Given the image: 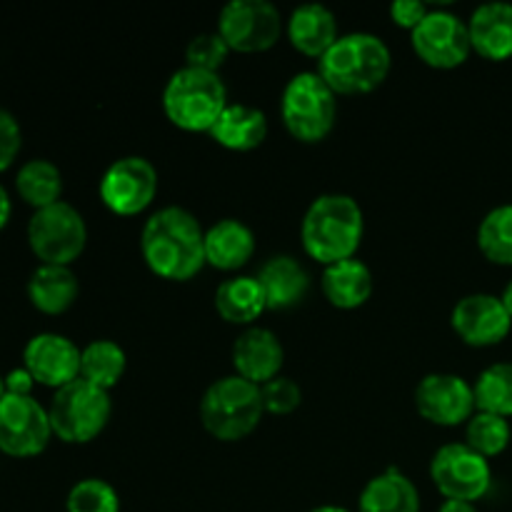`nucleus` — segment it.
Returning a JSON list of instances; mask_svg holds the SVG:
<instances>
[{
    "label": "nucleus",
    "mask_w": 512,
    "mask_h": 512,
    "mask_svg": "<svg viewBox=\"0 0 512 512\" xmlns=\"http://www.w3.org/2000/svg\"><path fill=\"white\" fill-rule=\"evenodd\" d=\"M230 53H233V50H230L228 43L220 38L218 30H215V33H200L195 35L188 43V48H185V60H188L185 65H188V68L218 73Z\"/></svg>",
    "instance_id": "obj_33"
},
{
    "label": "nucleus",
    "mask_w": 512,
    "mask_h": 512,
    "mask_svg": "<svg viewBox=\"0 0 512 512\" xmlns=\"http://www.w3.org/2000/svg\"><path fill=\"white\" fill-rule=\"evenodd\" d=\"M410 45L415 55L435 70L460 68L473 53L468 23L450 10H430L410 33Z\"/></svg>",
    "instance_id": "obj_13"
},
{
    "label": "nucleus",
    "mask_w": 512,
    "mask_h": 512,
    "mask_svg": "<svg viewBox=\"0 0 512 512\" xmlns=\"http://www.w3.org/2000/svg\"><path fill=\"white\" fill-rule=\"evenodd\" d=\"M68 512H120V495L108 480L85 478L70 488L65 498Z\"/></svg>",
    "instance_id": "obj_32"
},
{
    "label": "nucleus",
    "mask_w": 512,
    "mask_h": 512,
    "mask_svg": "<svg viewBox=\"0 0 512 512\" xmlns=\"http://www.w3.org/2000/svg\"><path fill=\"white\" fill-rule=\"evenodd\" d=\"M280 118L298 143L315 145L333 133L338 120V95L320 78L318 70H303L283 88Z\"/></svg>",
    "instance_id": "obj_6"
},
{
    "label": "nucleus",
    "mask_w": 512,
    "mask_h": 512,
    "mask_svg": "<svg viewBox=\"0 0 512 512\" xmlns=\"http://www.w3.org/2000/svg\"><path fill=\"white\" fill-rule=\"evenodd\" d=\"M320 288L325 300L338 310H355L365 305L373 295V273L358 258L328 265L320 275Z\"/></svg>",
    "instance_id": "obj_23"
},
{
    "label": "nucleus",
    "mask_w": 512,
    "mask_h": 512,
    "mask_svg": "<svg viewBox=\"0 0 512 512\" xmlns=\"http://www.w3.org/2000/svg\"><path fill=\"white\" fill-rule=\"evenodd\" d=\"M308 512H353V510L340 508V505H320V508H313V510H308Z\"/></svg>",
    "instance_id": "obj_41"
},
{
    "label": "nucleus",
    "mask_w": 512,
    "mask_h": 512,
    "mask_svg": "<svg viewBox=\"0 0 512 512\" xmlns=\"http://www.w3.org/2000/svg\"><path fill=\"white\" fill-rule=\"evenodd\" d=\"M290 45L298 50L305 58H323L335 40L340 38L338 33V18L330 8L320 3H305L290 13L288 25H285Z\"/></svg>",
    "instance_id": "obj_19"
},
{
    "label": "nucleus",
    "mask_w": 512,
    "mask_h": 512,
    "mask_svg": "<svg viewBox=\"0 0 512 512\" xmlns=\"http://www.w3.org/2000/svg\"><path fill=\"white\" fill-rule=\"evenodd\" d=\"M10 213H13V203H10L8 190H5L3 185H0V230H3L5 225H8Z\"/></svg>",
    "instance_id": "obj_38"
},
{
    "label": "nucleus",
    "mask_w": 512,
    "mask_h": 512,
    "mask_svg": "<svg viewBox=\"0 0 512 512\" xmlns=\"http://www.w3.org/2000/svg\"><path fill=\"white\" fill-rule=\"evenodd\" d=\"M33 385H35L33 375H30L25 368L10 370V373L5 375V393L10 395H30Z\"/></svg>",
    "instance_id": "obj_37"
},
{
    "label": "nucleus",
    "mask_w": 512,
    "mask_h": 512,
    "mask_svg": "<svg viewBox=\"0 0 512 512\" xmlns=\"http://www.w3.org/2000/svg\"><path fill=\"white\" fill-rule=\"evenodd\" d=\"M268 310H290L305 300L310 290V275L293 255H273L258 273Z\"/></svg>",
    "instance_id": "obj_21"
},
{
    "label": "nucleus",
    "mask_w": 512,
    "mask_h": 512,
    "mask_svg": "<svg viewBox=\"0 0 512 512\" xmlns=\"http://www.w3.org/2000/svg\"><path fill=\"white\" fill-rule=\"evenodd\" d=\"M15 190H18L20 200L25 205H30V208H50V205L60 203V195H63V175H60L58 165L50 163V160L33 158L15 175Z\"/></svg>",
    "instance_id": "obj_27"
},
{
    "label": "nucleus",
    "mask_w": 512,
    "mask_h": 512,
    "mask_svg": "<svg viewBox=\"0 0 512 512\" xmlns=\"http://www.w3.org/2000/svg\"><path fill=\"white\" fill-rule=\"evenodd\" d=\"M438 512H478V508H475V503H468V500H445Z\"/></svg>",
    "instance_id": "obj_39"
},
{
    "label": "nucleus",
    "mask_w": 512,
    "mask_h": 512,
    "mask_svg": "<svg viewBox=\"0 0 512 512\" xmlns=\"http://www.w3.org/2000/svg\"><path fill=\"white\" fill-rule=\"evenodd\" d=\"M140 255L150 273L188 283L205 268V230L190 210L168 205L150 215L140 233Z\"/></svg>",
    "instance_id": "obj_1"
},
{
    "label": "nucleus",
    "mask_w": 512,
    "mask_h": 512,
    "mask_svg": "<svg viewBox=\"0 0 512 512\" xmlns=\"http://www.w3.org/2000/svg\"><path fill=\"white\" fill-rule=\"evenodd\" d=\"M5 395V378H0V400H3Z\"/></svg>",
    "instance_id": "obj_42"
},
{
    "label": "nucleus",
    "mask_w": 512,
    "mask_h": 512,
    "mask_svg": "<svg viewBox=\"0 0 512 512\" xmlns=\"http://www.w3.org/2000/svg\"><path fill=\"white\" fill-rule=\"evenodd\" d=\"M430 480L445 500L475 503L488 495L493 468L490 460L475 453L468 443H448L430 460Z\"/></svg>",
    "instance_id": "obj_10"
},
{
    "label": "nucleus",
    "mask_w": 512,
    "mask_h": 512,
    "mask_svg": "<svg viewBox=\"0 0 512 512\" xmlns=\"http://www.w3.org/2000/svg\"><path fill=\"white\" fill-rule=\"evenodd\" d=\"M125 368V350L113 340H93L80 353V378L108 393L123 380Z\"/></svg>",
    "instance_id": "obj_28"
},
{
    "label": "nucleus",
    "mask_w": 512,
    "mask_h": 512,
    "mask_svg": "<svg viewBox=\"0 0 512 512\" xmlns=\"http://www.w3.org/2000/svg\"><path fill=\"white\" fill-rule=\"evenodd\" d=\"M210 138L225 150L233 153H250L260 148L268 138V118L260 108L245 103H228L223 115L218 118L215 128L210 130Z\"/></svg>",
    "instance_id": "obj_22"
},
{
    "label": "nucleus",
    "mask_w": 512,
    "mask_h": 512,
    "mask_svg": "<svg viewBox=\"0 0 512 512\" xmlns=\"http://www.w3.org/2000/svg\"><path fill=\"white\" fill-rule=\"evenodd\" d=\"M263 395L260 385L240 378V375H225L215 380L200 400V423L223 443H238L248 438L263 420Z\"/></svg>",
    "instance_id": "obj_5"
},
{
    "label": "nucleus",
    "mask_w": 512,
    "mask_h": 512,
    "mask_svg": "<svg viewBox=\"0 0 512 512\" xmlns=\"http://www.w3.org/2000/svg\"><path fill=\"white\" fill-rule=\"evenodd\" d=\"M48 415L55 438L68 445H85L108 428L113 400L108 390H100L88 380L78 378L55 390Z\"/></svg>",
    "instance_id": "obj_7"
},
{
    "label": "nucleus",
    "mask_w": 512,
    "mask_h": 512,
    "mask_svg": "<svg viewBox=\"0 0 512 512\" xmlns=\"http://www.w3.org/2000/svg\"><path fill=\"white\" fill-rule=\"evenodd\" d=\"M393 68L385 40L373 33H348L318 60V73L335 95H365L378 90Z\"/></svg>",
    "instance_id": "obj_3"
},
{
    "label": "nucleus",
    "mask_w": 512,
    "mask_h": 512,
    "mask_svg": "<svg viewBox=\"0 0 512 512\" xmlns=\"http://www.w3.org/2000/svg\"><path fill=\"white\" fill-rule=\"evenodd\" d=\"M218 33L233 53H265L283 35V15L270 0H230L218 15Z\"/></svg>",
    "instance_id": "obj_9"
},
{
    "label": "nucleus",
    "mask_w": 512,
    "mask_h": 512,
    "mask_svg": "<svg viewBox=\"0 0 512 512\" xmlns=\"http://www.w3.org/2000/svg\"><path fill=\"white\" fill-rule=\"evenodd\" d=\"M228 108V88L220 73L180 68L170 75L163 90V113L185 133H208Z\"/></svg>",
    "instance_id": "obj_4"
},
{
    "label": "nucleus",
    "mask_w": 512,
    "mask_h": 512,
    "mask_svg": "<svg viewBox=\"0 0 512 512\" xmlns=\"http://www.w3.org/2000/svg\"><path fill=\"white\" fill-rule=\"evenodd\" d=\"M255 255V233L243 220L225 218L205 230V263L215 270L245 268Z\"/></svg>",
    "instance_id": "obj_20"
},
{
    "label": "nucleus",
    "mask_w": 512,
    "mask_h": 512,
    "mask_svg": "<svg viewBox=\"0 0 512 512\" xmlns=\"http://www.w3.org/2000/svg\"><path fill=\"white\" fill-rule=\"evenodd\" d=\"M478 248L490 263L512 265V203L498 205L480 220Z\"/></svg>",
    "instance_id": "obj_30"
},
{
    "label": "nucleus",
    "mask_w": 512,
    "mask_h": 512,
    "mask_svg": "<svg viewBox=\"0 0 512 512\" xmlns=\"http://www.w3.org/2000/svg\"><path fill=\"white\" fill-rule=\"evenodd\" d=\"M468 33L473 53L480 58L503 63L512 58V5L495 0L473 10L468 20Z\"/></svg>",
    "instance_id": "obj_18"
},
{
    "label": "nucleus",
    "mask_w": 512,
    "mask_h": 512,
    "mask_svg": "<svg viewBox=\"0 0 512 512\" xmlns=\"http://www.w3.org/2000/svg\"><path fill=\"white\" fill-rule=\"evenodd\" d=\"M80 295L78 275L65 265H38L28 280V300L43 315H63Z\"/></svg>",
    "instance_id": "obj_24"
},
{
    "label": "nucleus",
    "mask_w": 512,
    "mask_h": 512,
    "mask_svg": "<svg viewBox=\"0 0 512 512\" xmlns=\"http://www.w3.org/2000/svg\"><path fill=\"white\" fill-rule=\"evenodd\" d=\"M158 183V170L148 158L125 155L108 165L100 178L98 193L110 213L120 215V218H133L153 205L155 195H158Z\"/></svg>",
    "instance_id": "obj_11"
},
{
    "label": "nucleus",
    "mask_w": 512,
    "mask_h": 512,
    "mask_svg": "<svg viewBox=\"0 0 512 512\" xmlns=\"http://www.w3.org/2000/svg\"><path fill=\"white\" fill-rule=\"evenodd\" d=\"M512 428L508 418L493 413H475L465 425V443L483 458H498L508 450Z\"/></svg>",
    "instance_id": "obj_31"
},
{
    "label": "nucleus",
    "mask_w": 512,
    "mask_h": 512,
    "mask_svg": "<svg viewBox=\"0 0 512 512\" xmlns=\"http://www.w3.org/2000/svg\"><path fill=\"white\" fill-rule=\"evenodd\" d=\"M480 413L512 418V363H495L478 375L473 385Z\"/></svg>",
    "instance_id": "obj_29"
},
{
    "label": "nucleus",
    "mask_w": 512,
    "mask_h": 512,
    "mask_svg": "<svg viewBox=\"0 0 512 512\" xmlns=\"http://www.w3.org/2000/svg\"><path fill=\"white\" fill-rule=\"evenodd\" d=\"M215 310L225 323L253 328L255 320L268 310V300L258 278L235 275V278L223 280L215 290Z\"/></svg>",
    "instance_id": "obj_26"
},
{
    "label": "nucleus",
    "mask_w": 512,
    "mask_h": 512,
    "mask_svg": "<svg viewBox=\"0 0 512 512\" xmlns=\"http://www.w3.org/2000/svg\"><path fill=\"white\" fill-rule=\"evenodd\" d=\"M450 325L470 348H493L510 335L512 318L498 295L473 293L455 303Z\"/></svg>",
    "instance_id": "obj_15"
},
{
    "label": "nucleus",
    "mask_w": 512,
    "mask_h": 512,
    "mask_svg": "<svg viewBox=\"0 0 512 512\" xmlns=\"http://www.w3.org/2000/svg\"><path fill=\"white\" fill-rule=\"evenodd\" d=\"M28 245L40 265H70L83 255L88 245V225L70 203L35 210L28 223Z\"/></svg>",
    "instance_id": "obj_8"
},
{
    "label": "nucleus",
    "mask_w": 512,
    "mask_h": 512,
    "mask_svg": "<svg viewBox=\"0 0 512 512\" xmlns=\"http://www.w3.org/2000/svg\"><path fill=\"white\" fill-rule=\"evenodd\" d=\"M80 353L83 350L65 335L40 333L25 345L23 368L38 385L60 390L80 378Z\"/></svg>",
    "instance_id": "obj_16"
},
{
    "label": "nucleus",
    "mask_w": 512,
    "mask_h": 512,
    "mask_svg": "<svg viewBox=\"0 0 512 512\" xmlns=\"http://www.w3.org/2000/svg\"><path fill=\"white\" fill-rule=\"evenodd\" d=\"M358 512H420V493L398 468L368 480L358 498Z\"/></svg>",
    "instance_id": "obj_25"
},
{
    "label": "nucleus",
    "mask_w": 512,
    "mask_h": 512,
    "mask_svg": "<svg viewBox=\"0 0 512 512\" xmlns=\"http://www.w3.org/2000/svg\"><path fill=\"white\" fill-rule=\"evenodd\" d=\"M500 300H503L505 310H508L510 318H512V280H510L508 285H505V290H503V295H500Z\"/></svg>",
    "instance_id": "obj_40"
},
{
    "label": "nucleus",
    "mask_w": 512,
    "mask_h": 512,
    "mask_svg": "<svg viewBox=\"0 0 512 512\" xmlns=\"http://www.w3.org/2000/svg\"><path fill=\"white\" fill-rule=\"evenodd\" d=\"M260 395H263L265 413L270 415H290L303 403L300 385L293 378H285V375H278L270 383L260 385Z\"/></svg>",
    "instance_id": "obj_34"
},
{
    "label": "nucleus",
    "mask_w": 512,
    "mask_h": 512,
    "mask_svg": "<svg viewBox=\"0 0 512 512\" xmlns=\"http://www.w3.org/2000/svg\"><path fill=\"white\" fill-rule=\"evenodd\" d=\"M415 408L428 423L458 428L478 413L475 390L465 378L453 373H430L415 388Z\"/></svg>",
    "instance_id": "obj_14"
},
{
    "label": "nucleus",
    "mask_w": 512,
    "mask_h": 512,
    "mask_svg": "<svg viewBox=\"0 0 512 512\" xmlns=\"http://www.w3.org/2000/svg\"><path fill=\"white\" fill-rule=\"evenodd\" d=\"M365 233V215L358 200L345 193L318 195L300 223L303 250L323 268L355 258Z\"/></svg>",
    "instance_id": "obj_2"
},
{
    "label": "nucleus",
    "mask_w": 512,
    "mask_h": 512,
    "mask_svg": "<svg viewBox=\"0 0 512 512\" xmlns=\"http://www.w3.org/2000/svg\"><path fill=\"white\" fill-rule=\"evenodd\" d=\"M53 438L50 415L33 395H10L0 400V453L10 458H35Z\"/></svg>",
    "instance_id": "obj_12"
},
{
    "label": "nucleus",
    "mask_w": 512,
    "mask_h": 512,
    "mask_svg": "<svg viewBox=\"0 0 512 512\" xmlns=\"http://www.w3.org/2000/svg\"><path fill=\"white\" fill-rule=\"evenodd\" d=\"M20 145H23V133H20L18 120L0 105V173H5L15 163Z\"/></svg>",
    "instance_id": "obj_35"
},
{
    "label": "nucleus",
    "mask_w": 512,
    "mask_h": 512,
    "mask_svg": "<svg viewBox=\"0 0 512 512\" xmlns=\"http://www.w3.org/2000/svg\"><path fill=\"white\" fill-rule=\"evenodd\" d=\"M285 363V350L278 335L268 328H245L233 343L235 375L255 385L278 378Z\"/></svg>",
    "instance_id": "obj_17"
},
{
    "label": "nucleus",
    "mask_w": 512,
    "mask_h": 512,
    "mask_svg": "<svg viewBox=\"0 0 512 512\" xmlns=\"http://www.w3.org/2000/svg\"><path fill=\"white\" fill-rule=\"evenodd\" d=\"M428 13L430 8L423 0H395V3L390 5V20H393L398 28L410 30V33L423 23Z\"/></svg>",
    "instance_id": "obj_36"
}]
</instances>
